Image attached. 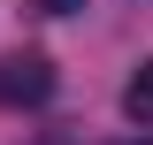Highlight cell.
<instances>
[{"label":"cell","instance_id":"cell-1","mask_svg":"<svg viewBox=\"0 0 153 145\" xmlns=\"http://www.w3.org/2000/svg\"><path fill=\"white\" fill-rule=\"evenodd\" d=\"M54 99V61L46 54H0V107H46Z\"/></svg>","mask_w":153,"mask_h":145},{"label":"cell","instance_id":"cell-2","mask_svg":"<svg viewBox=\"0 0 153 145\" xmlns=\"http://www.w3.org/2000/svg\"><path fill=\"white\" fill-rule=\"evenodd\" d=\"M123 115H130L138 130H153V61L130 69V84H123Z\"/></svg>","mask_w":153,"mask_h":145},{"label":"cell","instance_id":"cell-3","mask_svg":"<svg viewBox=\"0 0 153 145\" xmlns=\"http://www.w3.org/2000/svg\"><path fill=\"white\" fill-rule=\"evenodd\" d=\"M38 16H76V8H84V0H31Z\"/></svg>","mask_w":153,"mask_h":145},{"label":"cell","instance_id":"cell-4","mask_svg":"<svg viewBox=\"0 0 153 145\" xmlns=\"http://www.w3.org/2000/svg\"><path fill=\"white\" fill-rule=\"evenodd\" d=\"M115 145H146V138H115Z\"/></svg>","mask_w":153,"mask_h":145}]
</instances>
